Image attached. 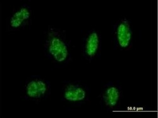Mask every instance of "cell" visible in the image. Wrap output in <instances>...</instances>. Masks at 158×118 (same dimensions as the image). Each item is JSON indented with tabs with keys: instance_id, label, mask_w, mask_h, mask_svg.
Listing matches in <instances>:
<instances>
[{
	"instance_id": "6",
	"label": "cell",
	"mask_w": 158,
	"mask_h": 118,
	"mask_svg": "<svg viewBox=\"0 0 158 118\" xmlns=\"http://www.w3.org/2000/svg\"><path fill=\"white\" fill-rule=\"evenodd\" d=\"M33 11L27 4H22L13 10L6 20V31L19 32L29 27L32 22Z\"/></svg>"
},
{
	"instance_id": "1",
	"label": "cell",
	"mask_w": 158,
	"mask_h": 118,
	"mask_svg": "<svg viewBox=\"0 0 158 118\" xmlns=\"http://www.w3.org/2000/svg\"><path fill=\"white\" fill-rule=\"evenodd\" d=\"M43 51L45 57L56 67L67 66L72 61V55L67 32L48 26L44 32Z\"/></svg>"
},
{
	"instance_id": "5",
	"label": "cell",
	"mask_w": 158,
	"mask_h": 118,
	"mask_svg": "<svg viewBox=\"0 0 158 118\" xmlns=\"http://www.w3.org/2000/svg\"><path fill=\"white\" fill-rule=\"evenodd\" d=\"M99 97L102 108L108 112H116L121 106L123 97V89L118 82L110 81L102 87Z\"/></svg>"
},
{
	"instance_id": "2",
	"label": "cell",
	"mask_w": 158,
	"mask_h": 118,
	"mask_svg": "<svg viewBox=\"0 0 158 118\" xmlns=\"http://www.w3.org/2000/svg\"><path fill=\"white\" fill-rule=\"evenodd\" d=\"M90 94L89 87L82 81H66L61 87V99L66 106L77 108L89 101Z\"/></svg>"
},
{
	"instance_id": "3",
	"label": "cell",
	"mask_w": 158,
	"mask_h": 118,
	"mask_svg": "<svg viewBox=\"0 0 158 118\" xmlns=\"http://www.w3.org/2000/svg\"><path fill=\"white\" fill-rule=\"evenodd\" d=\"M51 92L49 81L40 75H32L27 78L23 84L22 97L26 101L38 103L46 99Z\"/></svg>"
},
{
	"instance_id": "4",
	"label": "cell",
	"mask_w": 158,
	"mask_h": 118,
	"mask_svg": "<svg viewBox=\"0 0 158 118\" xmlns=\"http://www.w3.org/2000/svg\"><path fill=\"white\" fill-rule=\"evenodd\" d=\"M131 22L125 17L116 21L113 25L112 40L115 50L127 51L131 49L134 40Z\"/></svg>"
},
{
	"instance_id": "7",
	"label": "cell",
	"mask_w": 158,
	"mask_h": 118,
	"mask_svg": "<svg viewBox=\"0 0 158 118\" xmlns=\"http://www.w3.org/2000/svg\"><path fill=\"white\" fill-rule=\"evenodd\" d=\"M102 36L99 30L91 29L83 38L82 44V55L85 60L92 62L98 59L102 51Z\"/></svg>"
}]
</instances>
